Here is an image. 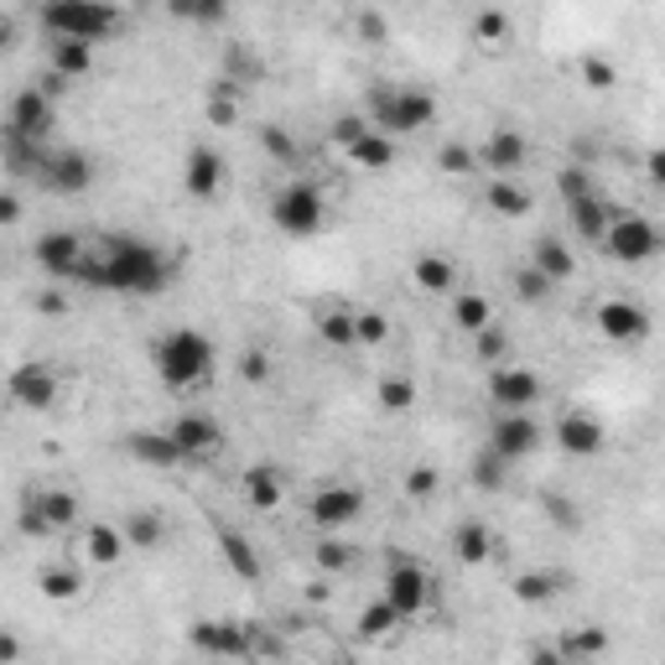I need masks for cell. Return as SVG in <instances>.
Instances as JSON below:
<instances>
[{
  "label": "cell",
  "instance_id": "6da1fadb",
  "mask_svg": "<svg viewBox=\"0 0 665 665\" xmlns=\"http://www.w3.org/2000/svg\"><path fill=\"white\" fill-rule=\"evenodd\" d=\"M166 255L141 235H104L89 239V255L78 265L73 286L84 291H115V297H156L166 286Z\"/></svg>",
  "mask_w": 665,
  "mask_h": 665
},
{
  "label": "cell",
  "instance_id": "7a4b0ae2",
  "mask_svg": "<svg viewBox=\"0 0 665 665\" xmlns=\"http://www.w3.org/2000/svg\"><path fill=\"white\" fill-rule=\"evenodd\" d=\"M151 359H156V380H162L166 390H203V385H214V369H218L214 343L192 328L162 332L156 349H151Z\"/></svg>",
  "mask_w": 665,
  "mask_h": 665
},
{
  "label": "cell",
  "instance_id": "3957f363",
  "mask_svg": "<svg viewBox=\"0 0 665 665\" xmlns=\"http://www.w3.org/2000/svg\"><path fill=\"white\" fill-rule=\"evenodd\" d=\"M364 115H369L375 130H385V136L401 141V136H416V130L437 125V99H431L427 89L380 84V89H369V99H364Z\"/></svg>",
  "mask_w": 665,
  "mask_h": 665
},
{
  "label": "cell",
  "instance_id": "277c9868",
  "mask_svg": "<svg viewBox=\"0 0 665 665\" xmlns=\"http://www.w3.org/2000/svg\"><path fill=\"white\" fill-rule=\"evenodd\" d=\"M42 32L99 48L120 32V11L110 0H42Z\"/></svg>",
  "mask_w": 665,
  "mask_h": 665
},
{
  "label": "cell",
  "instance_id": "5b68a950",
  "mask_svg": "<svg viewBox=\"0 0 665 665\" xmlns=\"http://www.w3.org/2000/svg\"><path fill=\"white\" fill-rule=\"evenodd\" d=\"M598 250H603L608 261H618V265H644V261H655V255L665 250V229L655 224V218L624 214V209H618Z\"/></svg>",
  "mask_w": 665,
  "mask_h": 665
},
{
  "label": "cell",
  "instance_id": "8992f818",
  "mask_svg": "<svg viewBox=\"0 0 665 665\" xmlns=\"http://www.w3.org/2000/svg\"><path fill=\"white\" fill-rule=\"evenodd\" d=\"M271 224L291 239H308L328 224V198L317 183H286L276 198H271Z\"/></svg>",
  "mask_w": 665,
  "mask_h": 665
},
{
  "label": "cell",
  "instance_id": "52a82bcc",
  "mask_svg": "<svg viewBox=\"0 0 665 665\" xmlns=\"http://www.w3.org/2000/svg\"><path fill=\"white\" fill-rule=\"evenodd\" d=\"M22 536L32 541H48L58 530H73L78 525V494L73 489H37V494L22 499Z\"/></svg>",
  "mask_w": 665,
  "mask_h": 665
},
{
  "label": "cell",
  "instance_id": "ba28073f",
  "mask_svg": "<svg viewBox=\"0 0 665 665\" xmlns=\"http://www.w3.org/2000/svg\"><path fill=\"white\" fill-rule=\"evenodd\" d=\"M489 448L504 457V463H525L547 448V431L530 411H494L489 416Z\"/></svg>",
  "mask_w": 665,
  "mask_h": 665
},
{
  "label": "cell",
  "instance_id": "9c48e42d",
  "mask_svg": "<svg viewBox=\"0 0 665 665\" xmlns=\"http://www.w3.org/2000/svg\"><path fill=\"white\" fill-rule=\"evenodd\" d=\"M52 125H58V99L42 84L22 89V95L5 104V136L11 141H48Z\"/></svg>",
  "mask_w": 665,
  "mask_h": 665
},
{
  "label": "cell",
  "instance_id": "30bf717a",
  "mask_svg": "<svg viewBox=\"0 0 665 665\" xmlns=\"http://www.w3.org/2000/svg\"><path fill=\"white\" fill-rule=\"evenodd\" d=\"M385 598L401 608V618L427 614V603H431V572L422 567L416 556H396V562L385 567Z\"/></svg>",
  "mask_w": 665,
  "mask_h": 665
},
{
  "label": "cell",
  "instance_id": "8fae6325",
  "mask_svg": "<svg viewBox=\"0 0 665 665\" xmlns=\"http://www.w3.org/2000/svg\"><path fill=\"white\" fill-rule=\"evenodd\" d=\"M541 375L536 369H520V364H494L489 369V401L494 411H536L541 405Z\"/></svg>",
  "mask_w": 665,
  "mask_h": 665
},
{
  "label": "cell",
  "instance_id": "7c38bea8",
  "mask_svg": "<svg viewBox=\"0 0 665 665\" xmlns=\"http://www.w3.org/2000/svg\"><path fill=\"white\" fill-rule=\"evenodd\" d=\"M593 328L608 343H644L650 338V312L640 302H629V297H608V302H598Z\"/></svg>",
  "mask_w": 665,
  "mask_h": 665
},
{
  "label": "cell",
  "instance_id": "4fadbf2b",
  "mask_svg": "<svg viewBox=\"0 0 665 665\" xmlns=\"http://www.w3.org/2000/svg\"><path fill=\"white\" fill-rule=\"evenodd\" d=\"M37 183L48 192H58V198H78V192L95 188V162H89L84 151H48Z\"/></svg>",
  "mask_w": 665,
  "mask_h": 665
},
{
  "label": "cell",
  "instance_id": "5bb4252c",
  "mask_svg": "<svg viewBox=\"0 0 665 665\" xmlns=\"http://www.w3.org/2000/svg\"><path fill=\"white\" fill-rule=\"evenodd\" d=\"M84 255H89V239L78 235V229H48V235L37 239V265L48 276H58V281H73Z\"/></svg>",
  "mask_w": 665,
  "mask_h": 665
},
{
  "label": "cell",
  "instance_id": "9a60e30c",
  "mask_svg": "<svg viewBox=\"0 0 665 665\" xmlns=\"http://www.w3.org/2000/svg\"><path fill=\"white\" fill-rule=\"evenodd\" d=\"M5 390H11V405H22V411H52L63 385H58V375L48 364H16Z\"/></svg>",
  "mask_w": 665,
  "mask_h": 665
},
{
  "label": "cell",
  "instance_id": "2e32d148",
  "mask_svg": "<svg viewBox=\"0 0 665 665\" xmlns=\"http://www.w3.org/2000/svg\"><path fill=\"white\" fill-rule=\"evenodd\" d=\"M603 442H608V431H603V422L598 416H588V411H567V416H556V448H562V457H598L603 452Z\"/></svg>",
  "mask_w": 665,
  "mask_h": 665
},
{
  "label": "cell",
  "instance_id": "e0dca14e",
  "mask_svg": "<svg viewBox=\"0 0 665 665\" xmlns=\"http://www.w3.org/2000/svg\"><path fill=\"white\" fill-rule=\"evenodd\" d=\"M525 156H530V146H525V136L515 125H494L484 136V146H478V162H484V172H494V177H515L525 166Z\"/></svg>",
  "mask_w": 665,
  "mask_h": 665
},
{
  "label": "cell",
  "instance_id": "ac0fdd59",
  "mask_svg": "<svg viewBox=\"0 0 665 665\" xmlns=\"http://www.w3.org/2000/svg\"><path fill=\"white\" fill-rule=\"evenodd\" d=\"M364 515V494H359L354 484H328V489H317L312 494V520L323 525V530H343V525H354Z\"/></svg>",
  "mask_w": 665,
  "mask_h": 665
},
{
  "label": "cell",
  "instance_id": "d6986e66",
  "mask_svg": "<svg viewBox=\"0 0 665 665\" xmlns=\"http://www.w3.org/2000/svg\"><path fill=\"white\" fill-rule=\"evenodd\" d=\"M183 188L198 203H214L218 192H224V156H218L214 146H192L188 156H183Z\"/></svg>",
  "mask_w": 665,
  "mask_h": 665
},
{
  "label": "cell",
  "instance_id": "ffe728a7",
  "mask_svg": "<svg viewBox=\"0 0 665 665\" xmlns=\"http://www.w3.org/2000/svg\"><path fill=\"white\" fill-rule=\"evenodd\" d=\"M125 457H136L141 468H183V463H188V452H183V442L172 437V427L130 431V437H125Z\"/></svg>",
  "mask_w": 665,
  "mask_h": 665
},
{
  "label": "cell",
  "instance_id": "44dd1931",
  "mask_svg": "<svg viewBox=\"0 0 665 665\" xmlns=\"http://www.w3.org/2000/svg\"><path fill=\"white\" fill-rule=\"evenodd\" d=\"M614 203L603 198V192H582V198H572L567 203V224H572V235L582 239V244H603V235H608V224H614Z\"/></svg>",
  "mask_w": 665,
  "mask_h": 665
},
{
  "label": "cell",
  "instance_id": "7402d4cb",
  "mask_svg": "<svg viewBox=\"0 0 665 665\" xmlns=\"http://www.w3.org/2000/svg\"><path fill=\"white\" fill-rule=\"evenodd\" d=\"M172 437L183 442L188 463H209V457L224 448V431H218V422H214V416H203V411H183V416L172 422Z\"/></svg>",
  "mask_w": 665,
  "mask_h": 665
},
{
  "label": "cell",
  "instance_id": "603a6c76",
  "mask_svg": "<svg viewBox=\"0 0 665 665\" xmlns=\"http://www.w3.org/2000/svg\"><path fill=\"white\" fill-rule=\"evenodd\" d=\"M192 650H209V655H250V624H229V618H209V624H192Z\"/></svg>",
  "mask_w": 665,
  "mask_h": 665
},
{
  "label": "cell",
  "instance_id": "cb8c5ba5",
  "mask_svg": "<svg viewBox=\"0 0 665 665\" xmlns=\"http://www.w3.org/2000/svg\"><path fill=\"white\" fill-rule=\"evenodd\" d=\"M78 547H84V562H95V567H120L125 551H130V541H125V525L95 520V525H84Z\"/></svg>",
  "mask_w": 665,
  "mask_h": 665
},
{
  "label": "cell",
  "instance_id": "d4e9b609",
  "mask_svg": "<svg viewBox=\"0 0 665 665\" xmlns=\"http://www.w3.org/2000/svg\"><path fill=\"white\" fill-rule=\"evenodd\" d=\"M494 551H499V541H494V530L484 520H457L452 525V556L463 562V567H484V562H494Z\"/></svg>",
  "mask_w": 665,
  "mask_h": 665
},
{
  "label": "cell",
  "instance_id": "484cf974",
  "mask_svg": "<svg viewBox=\"0 0 665 665\" xmlns=\"http://www.w3.org/2000/svg\"><path fill=\"white\" fill-rule=\"evenodd\" d=\"M411 281H416V291H427V297H452L457 291V265L442 250H422L411 261Z\"/></svg>",
  "mask_w": 665,
  "mask_h": 665
},
{
  "label": "cell",
  "instance_id": "4316f807",
  "mask_svg": "<svg viewBox=\"0 0 665 665\" xmlns=\"http://www.w3.org/2000/svg\"><path fill=\"white\" fill-rule=\"evenodd\" d=\"M48 68L63 73L68 84L95 73V42H68V37H48Z\"/></svg>",
  "mask_w": 665,
  "mask_h": 665
},
{
  "label": "cell",
  "instance_id": "83f0119b",
  "mask_svg": "<svg viewBox=\"0 0 665 665\" xmlns=\"http://www.w3.org/2000/svg\"><path fill=\"white\" fill-rule=\"evenodd\" d=\"M530 265H536V271H547L551 281L562 286V281H572V271H577V255H572L567 239L541 235L536 244H530Z\"/></svg>",
  "mask_w": 665,
  "mask_h": 665
},
{
  "label": "cell",
  "instance_id": "f1b7e54d",
  "mask_svg": "<svg viewBox=\"0 0 665 665\" xmlns=\"http://www.w3.org/2000/svg\"><path fill=\"white\" fill-rule=\"evenodd\" d=\"M343 156H349L359 172H390V166H396V136H385V130H364Z\"/></svg>",
  "mask_w": 665,
  "mask_h": 665
},
{
  "label": "cell",
  "instance_id": "f546056e",
  "mask_svg": "<svg viewBox=\"0 0 665 665\" xmlns=\"http://www.w3.org/2000/svg\"><path fill=\"white\" fill-rule=\"evenodd\" d=\"M244 499H250V510H261V515L281 510V499H286L281 474H276V468H244Z\"/></svg>",
  "mask_w": 665,
  "mask_h": 665
},
{
  "label": "cell",
  "instance_id": "4dcf8cb0",
  "mask_svg": "<svg viewBox=\"0 0 665 665\" xmlns=\"http://www.w3.org/2000/svg\"><path fill=\"white\" fill-rule=\"evenodd\" d=\"M375 401H380L385 416H405V411H416L422 390H416V380H411V375H380V385H375Z\"/></svg>",
  "mask_w": 665,
  "mask_h": 665
},
{
  "label": "cell",
  "instance_id": "1f68e13d",
  "mask_svg": "<svg viewBox=\"0 0 665 665\" xmlns=\"http://www.w3.org/2000/svg\"><path fill=\"white\" fill-rule=\"evenodd\" d=\"M218 551H224V562H229L244 582H255V577H261V556H255V547L239 536L235 525H218Z\"/></svg>",
  "mask_w": 665,
  "mask_h": 665
},
{
  "label": "cell",
  "instance_id": "d6a6232c",
  "mask_svg": "<svg viewBox=\"0 0 665 665\" xmlns=\"http://www.w3.org/2000/svg\"><path fill=\"white\" fill-rule=\"evenodd\" d=\"M489 323H494L489 297H478V291H452V328L457 332H484Z\"/></svg>",
  "mask_w": 665,
  "mask_h": 665
},
{
  "label": "cell",
  "instance_id": "836d02e7",
  "mask_svg": "<svg viewBox=\"0 0 665 665\" xmlns=\"http://www.w3.org/2000/svg\"><path fill=\"white\" fill-rule=\"evenodd\" d=\"M484 203H489L499 218H525L530 214V192H525L515 177H494L489 192H484Z\"/></svg>",
  "mask_w": 665,
  "mask_h": 665
},
{
  "label": "cell",
  "instance_id": "e575fe53",
  "mask_svg": "<svg viewBox=\"0 0 665 665\" xmlns=\"http://www.w3.org/2000/svg\"><path fill=\"white\" fill-rule=\"evenodd\" d=\"M510 37H515V22L499 11V5H489V11H478V22H474V42L484 52H504L510 48Z\"/></svg>",
  "mask_w": 665,
  "mask_h": 665
},
{
  "label": "cell",
  "instance_id": "d590c367",
  "mask_svg": "<svg viewBox=\"0 0 665 665\" xmlns=\"http://www.w3.org/2000/svg\"><path fill=\"white\" fill-rule=\"evenodd\" d=\"M125 541H130V551H156L166 541V520L151 510H136V515H125Z\"/></svg>",
  "mask_w": 665,
  "mask_h": 665
},
{
  "label": "cell",
  "instance_id": "8d00e7d4",
  "mask_svg": "<svg viewBox=\"0 0 665 665\" xmlns=\"http://www.w3.org/2000/svg\"><path fill=\"white\" fill-rule=\"evenodd\" d=\"M37 582H42V598H52V603H73L84 593V572L78 567H42Z\"/></svg>",
  "mask_w": 665,
  "mask_h": 665
},
{
  "label": "cell",
  "instance_id": "74e56055",
  "mask_svg": "<svg viewBox=\"0 0 665 665\" xmlns=\"http://www.w3.org/2000/svg\"><path fill=\"white\" fill-rule=\"evenodd\" d=\"M166 11L177 22H192V26H218L229 16V0H166Z\"/></svg>",
  "mask_w": 665,
  "mask_h": 665
},
{
  "label": "cell",
  "instance_id": "f35d334b",
  "mask_svg": "<svg viewBox=\"0 0 665 665\" xmlns=\"http://www.w3.org/2000/svg\"><path fill=\"white\" fill-rule=\"evenodd\" d=\"M317 338H323L328 349H354L359 343L354 312H323V317H317Z\"/></svg>",
  "mask_w": 665,
  "mask_h": 665
},
{
  "label": "cell",
  "instance_id": "ab89813d",
  "mask_svg": "<svg viewBox=\"0 0 665 665\" xmlns=\"http://www.w3.org/2000/svg\"><path fill=\"white\" fill-rule=\"evenodd\" d=\"M396 624H405L401 608H396V603L380 593V603H369V608L359 614V635H364V640H380V635H390Z\"/></svg>",
  "mask_w": 665,
  "mask_h": 665
},
{
  "label": "cell",
  "instance_id": "60d3db41",
  "mask_svg": "<svg viewBox=\"0 0 665 665\" xmlns=\"http://www.w3.org/2000/svg\"><path fill=\"white\" fill-rule=\"evenodd\" d=\"M478 146H463V141H448L442 151H437V172L442 177H474L478 172Z\"/></svg>",
  "mask_w": 665,
  "mask_h": 665
},
{
  "label": "cell",
  "instance_id": "b9f144b4",
  "mask_svg": "<svg viewBox=\"0 0 665 665\" xmlns=\"http://www.w3.org/2000/svg\"><path fill=\"white\" fill-rule=\"evenodd\" d=\"M504 478H510V463H504V457L484 442V448H478V457H474V484H478V489H489V494H499V489H504Z\"/></svg>",
  "mask_w": 665,
  "mask_h": 665
},
{
  "label": "cell",
  "instance_id": "7bdbcfd3",
  "mask_svg": "<svg viewBox=\"0 0 665 665\" xmlns=\"http://www.w3.org/2000/svg\"><path fill=\"white\" fill-rule=\"evenodd\" d=\"M556 588H562L556 572H520V577H515V598H520V603H551Z\"/></svg>",
  "mask_w": 665,
  "mask_h": 665
},
{
  "label": "cell",
  "instance_id": "ee69618b",
  "mask_svg": "<svg viewBox=\"0 0 665 665\" xmlns=\"http://www.w3.org/2000/svg\"><path fill=\"white\" fill-rule=\"evenodd\" d=\"M577 73H582V84L593 89V95H608L618 84V68L608 63V58H598V52H588V58H577Z\"/></svg>",
  "mask_w": 665,
  "mask_h": 665
},
{
  "label": "cell",
  "instance_id": "f6af8a7d",
  "mask_svg": "<svg viewBox=\"0 0 665 665\" xmlns=\"http://www.w3.org/2000/svg\"><path fill=\"white\" fill-rule=\"evenodd\" d=\"M551 276L547 271H536V265H520V271H515V297H520L525 308H536V302H547L551 297Z\"/></svg>",
  "mask_w": 665,
  "mask_h": 665
},
{
  "label": "cell",
  "instance_id": "bcb514c9",
  "mask_svg": "<svg viewBox=\"0 0 665 665\" xmlns=\"http://www.w3.org/2000/svg\"><path fill=\"white\" fill-rule=\"evenodd\" d=\"M261 146H265V156H271V162H281V166H297V156H302L297 136H286L281 125H261Z\"/></svg>",
  "mask_w": 665,
  "mask_h": 665
},
{
  "label": "cell",
  "instance_id": "7dc6e473",
  "mask_svg": "<svg viewBox=\"0 0 665 665\" xmlns=\"http://www.w3.org/2000/svg\"><path fill=\"white\" fill-rule=\"evenodd\" d=\"M312 562H317V572H328V577H338V572H349V567H354V551H349V541H332V530H328V541H317V551H312Z\"/></svg>",
  "mask_w": 665,
  "mask_h": 665
},
{
  "label": "cell",
  "instance_id": "c3c4849f",
  "mask_svg": "<svg viewBox=\"0 0 665 665\" xmlns=\"http://www.w3.org/2000/svg\"><path fill=\"white\" fill-rule=\"evenodd\" d=\"M474 349H478V359H484V364L494 369V364H504V359H510V338H504V332H499L494 323H489L484 332H474Z\"/></svg>",
  "mask_w": 665,
  "mask_h": 665
},
{
  "label": "cell",
  "instance_id": "681fc988",
  "mask_svg": "<svg viewBox=\"0 0 665 665\" xmlns=\"http://www.w3.org/2000/svg\"><path fill=\"white\" fill-rule=\"evenodd\" d=\"M364 130H375V125H369V115H364V110H354V115H338V120H332L328 136H332V146H343V151H349V146H354Z\"/></svg>",
  "mask_w": 665,
  "mask_h": 665
},
{
  "label": "cell",
  "instance_id": "f907efd6",
  "mask_svg": "<svg viewBox=\"0 0 665 665\" xmlns=\"http://www.w3.org/2000/svg\"><path fill=\"white\" fill-rule=\"evenodd\" d=\"M608 650V635L603 629H582V635H567L562 640V655H603Z\"/></svg>",
  "mask_w": 665,
  "mask_h": 665
},
{
  "label": "cell",
  "instance_id": "816d5d0a",
  "mask_svg": "<svg viewBox=\"0 0 665 665\" xmlns=\"http://www.w3.org/2000/svg\"><path fill=\"white\" fill-rule=\"evenodd\" d=\"M556 192H562V203H572V198L593 192V177H588L582 166H562V172H556Z\"/></svg>",
  "mask_w": 665,
  "mask_h": 665
},
{
  "label": "cell",
  "instance_id": "f5cc1de1",
  "mask_svg": "<svg viewBox=\"0 0 665 665\" xmlns=\"http://www.w3.org/2000/svg\"><path fill=\"white\" fill-rule=\"evenodd\" d=\"M359 323V343H385L390 338V317L385 312H354Z\"/></svg>",
  "mask_w": 665,
  "mask_h": 665
},
{
  "label": "cell",
  "instance_id": "db71d44e",
  "mask_svg": "<svg viewBox=\"0 0 665 665\" xmlns=\"http://www.w3.org/2000/svg\"><path fill=\"white\" fill-rule=\"evenodd\" d=\"M437 484H442L437 468H411V474H405V494L411 499H437Z\"/></svg>",
  "mask_w": 665,
  "mask_h": 665
},
{
  "label": "cell",
  "instance_id": "11a10c76",
  "mask_svg": "<svg viewBox=\"0 0 665 665\" xmlns=\"http://www.w3.org/2000/svg\"><path fill=\"white\" fill-rule=\"evenodd\" d=\"M239 375L250 385H265L271 380V359H265L261 349H244V354H239Z\"/></svg>",
  "mask_w": 665,
  "mask_h": 665
},
{
  "label": "cell",
  "instance_id": "9f6ffc18",
  "mask_svg": "<svg viewBox=\"0 0 665 665\" xmlns=\"http://www.w3.org/2000/svg\"><path fill=\"white\" fill-rule=\"evenodd\" d=\"M359 32H364L369 42H385V37H390V22H385L380 11H364V16H359Z\"/></svg>",
  "mask_w": 665,
  "mask_h": 665
},
{
  "label": "cell",
  "instance_id": "6f0895ef",
  "mask_svg": "<svg viewBox=\"0 0 665 665\" xmlns=\"http://www.w3.org/2000/svg\"><path fill=\"white\" fill-rule=\"evenodd\" d=\"M644 177H650L655 188H665V146H655V151L644 156Z\"/></svg>",
  "mask_w": 665,
  "mask_h": 665
},
{
  "label": "cell",
  "instance_id": "680465c9",
  "mask_svg": "<svg viewBox=\"0 0 665 665\" xmlns=\"http://www.w3.org/2000/svg\"><path fill=\"white\" fill-rule=\"evenodd\" d=\"M547 510H551V515H556L562 525H577V515H572V504H567L562 494H547Z\"/></svg>",
  "mask_w": 665,
  "mask_h": 665
},
{
  "label": "cell",
  "instance_id": "91938a15",
  "mask_svg": "<svg viewBox=\"0 0 665 665\" xmlns=\"http://www.w3.org/2000/svg\"><path fill=\"white\" fill-rule=\"evenodd\" d=\"M0 218H5V224H16V218H22V198H16V192H5V198H0Z\"/></svg>",
  "mask_w": 665,
  "mask_h": 665
},
{
  "label": "cell",
  "instance_id": "94428289",
  "mask_svg": "<svg viewBox=\"0 0 665 665\" xmlns=\"http://www.w3.org/2000/svg\"><path fill=\"white\" fill-rule=\"evenodd\" d=\"M37 308H42V312H63V308H68V302H63V297H58V291H48V297H42V302H37Z\"/></svg>",
  "mask_w": 665,
  "mask_h": 665
}]
</instances>
